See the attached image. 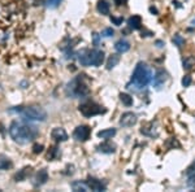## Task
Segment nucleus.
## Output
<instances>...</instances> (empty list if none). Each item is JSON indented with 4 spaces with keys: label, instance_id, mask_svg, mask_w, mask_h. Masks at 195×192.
Instances as JSON below:
<instances>
[{
    "label": "nucleus",
    "instance_id": "5701e85b",
    "mask_svg": "<svg viewBox=\"0 0 195 192\" xmlns=\"http://www.w3.org/2000/svg\"><path fill=\"white\" fill-rule=\"evenodd\" d=\"M187 175L189 177H187V182H186V184H187L189 188L195 190V171L187 174Z\"/></svg>",
    "mask_w": 195,
    "mask_h": 192
},
{
    "label": "nucleus",
    "instance_id": "2f4dec72",
    "mask_svg": "<svg viewBox=\"0 0 195 192\" xmlns=\"http://www.w3.org/2000/svg\"><path fill=\"white\" fill-rule=\"evenodd\" d=\"M126 2H128V0H115V4H116V5H124Z\"/></svg>",
    "mask_w": 195,
    "mask_h": 192
},
{
    "label": "nucleus",
    "instance_id": "c756f323",
    "mask_svg": "<svg viewBox=\"0 0 195 192\" xmlns=\"http://www.w3.org/2000/svg\"><path fill=\"white\" fill-rule=\"evenodd\" d=\"M33 152L34 153H41V152H43V146L42 144H34L33 146Z\"/></svg>",
    "mask_w": 195,
    "mask_h": 192
},
{
    "label": "nucleus",
    "instance_id": "f257e3e1",
    "mask_svg": "<svg viewBox=\"0 0 195 192\" xmlns=\"http://www.w3.org/2000/svg\"><path fill=\"white\" fill-rule=\"evenodd\" d=\"M11 138L18 144H28L38 136V130L35 126L25 123V122L15 121L9 126Z\"/></svg>",
    "mask_w": 195,
    "mask_h": 192
},
{
    "label": "nucleus",
    "instance_id": "1a4fd4ad",
    "mask_svg": "<svg viewBox=\"0 0 195 192\" xmlns=\"http://www.w3.org/2000/svg\"><path fill=\"white\" fill-rule=\"evenodd\" d=\"M167 79H168L167 73L164 70H158V72H156V74H155V77H152V83L155 86V88L160 90L164 85H165Z\"/></svg>",
    "mask_w": 195,
    "mask_h": 192
},
{
    "label": "nucleus",
    "instance_id": "a211bd4d",
    "mask_svg": "<svg viewBox=\"0 0 195 192\" xmlns=\"http://www.w3.org/2000/svg\"><path fill=\"white\" fill-rule=\"evenodd\" d=\"M72 188L73 191H83V192H87L90 188L87 186L86 182H81V181H76L72 183Z\"/></svg>",
    "mask_w": 195,
    "mask_h": 192
},
{
    "label": "nucleus",
    "instance_id": "c85d7f7f",
    "mask_svg": "<svg viewBox=\"0 0 195 192\" xmlns=\"http://www.w3.org/2000/svg\"><path fill=\"white\" fill-rule=\"evenodd\" d=\"M191 77L190 75H185L184 78H182V86L184 87H189L190 85H191Z\"/></svg>",
    "mask_w": 195,
    "mask_h": 192
},
{
    "label": "nucleus",
    "instance_id": "dca6fc26",
    "mask_svg": "<svg viewBox=\"0 0 195 192\" xmlns=\"http://www.w3.org/2000/svg\"><path fill=\"white\" fill-rule=\"evenodd\" d=\"M115 149H116V147L113 146V144H111V143H102V144H99L98 146V151L102 152V153H107V155L113 153Z\"/></svg>",
    "mask_w": 195,
    "mask_h": 192
},
{
    "label": "nucleus",
    "instance_id": "423d86ee",
    "mask_svg": "<svg viewBox=\"0 0 195 192\" xmlns=\"http://www.w3.org/2000/svg\"><path fill=\"white\" fill-rule=\"evenodd\" d=\"M78 109H80V112L85 117H94V116H98V114H100V113L106 112V109H103L100 105H98V104L94 101H86L83 104H81Z\"/></svg>",
    "mask_w": 195,
    "mask_h": 192
},
{
    "label": "nucleus",
    "instance_id": "2eb2a0df",
    "mask_svg": "<svg viewBox=\"0 0 195 192\" xmlns=\"http://www.w3.org/2000/svg\"><path fill=\"white\" fill-rule=\"evenodd\" d=\"M31 170H33V169L29 168V166H26V168H24L22 170H20V171L15 175V181H16V182H22V181H25L26 178H28L30 174H31Z\"/></svg>",
    "mask_w": 195,
    "mask_h": 192
},
{
    "label": "nucleus",
    "instance_id": "39448f33",
    "mask_svg": "<svg viewBox=\"0 0 195 192\" xmlns=\"http://www.w3.org/2000/svg\"><path fill=\"white\" fill-rule=\"evenodd\" d=\"M65 94H67L69 98L73 99H78V98H83V96H87L90 94V90L87 85L85 83L83 78L82 77H77L74 78L72 82H69L65 87Z\"/></svg>",
    "mask_w": 195,
    "mask_h": 192
},
{
    "label": "nucleus",
    "instance_id": "412c9836",
    "mask_svg": "<svg viewBox=\"0 0 195 192\" xmlns=\"http://www.w3.org/2000/svg\"><path fill=\"white\" fill-rule=\"evenodd\" d=\"M12 168V161L5 156H0V170H7Z\"/></svg>",
    "mask_w": 195,
    "mask_h": 192
},
{
    "label": "nucleus",
    "instance_id": "cd10ccee",
    "mask_svg": "<svg viewBox=\"0 0 195 192\" xmlns=\"http://www.w3.org/2000/svg\"><path fill=\"white\" fill-rule=\"evenodd\" d=\"M111 21H112V22H113L115 25L121 26V25H122V22H124V18H122V17H115V16H112V17H111Z\"/></svg>",
    "mask_w": 195,
    "mask_h": 192
},
{
    "label": "nucleus",
    "instance_id": "0eeeda50",
    "mask_svg": "<svg viewBox=\"0 0 195 192\" xmlns=\"http://www.w3.org/2000/svg\"><path fill=\"white\" fill-rule=\"evenodd\" d=\"M90 134H91V129L89 127V126L81 125L74 130L73 136H74V139L78 140V142H85V140H87V139L90 138Z\"/></svg>",
    "mask_w": 195,
    "mask_h": 192
},
{
    "label": "nucleus",
    "instance_id": "f704fd0d",
    "mask_svg": "<svg viewBox=\"0 0 195 192\" xmlns=\"http://www.w3.org/2000/svg\"><path fill=\"white\" fill-rule=\"evenodd\" d=\"M173 5H176V7H178V8H180V7H181V4H180L178 2H173Z\"/></svg>",
    "mask_w": 195,
    "mask_h": 192
},
{
    "label": "nucleus",
    "instance_id": "72a5a7b5",
    "mask_svg": "<svg viewBox=\"0 0 195 192\" xmlns=\"http://www.w3.org/2000/svg\"><path fill=\"white\" fill-rule=\"evenodd\" d=\"M156 46H158L159 48H161L164 46V42L163 40H156Z\"/></svg>",
    "mask_w": 195,
    "mask_h": 192
},
{
    "label": "nucleus",
    "instance_id": "c9c22d12",
    "mask_svg": "<svg viewBox=\"0 0 195 192\" xmlns=\"http://www.w3.org/2000/svg\"><path fill=\"white\" fill-rule=\"evenodd\" d=\"M193 24H195V20H194V21H193Z\"/></svg>",
    "mask_w": 195,
    "mask_h": 192
},
{
    "label": "nucleus",
    "instance_id": "393cba45",
    "mask_svg": "<svg viewBox=\"0 0 195 192\" xmlns=\"http://www.w3.org/2000/svg\"><path fill=\"white\" fill-rule=\"evenodd\" d=\"M61 2L63 0H47V7L54 9V8H57L61 4Z\"/></svg>",
    "mask_w": 195,
    "mask_h": 192
},
{
    "label": "nucleus",
    "instance_id": "f8f14e48",
    "mask_svg": "<svg viewBox=\"0 0 195 192\" xmlns=\"http://www.w3.org/2000/svg\"><path fill=\"white\" fill-rule=\"evenodd\" d=\"M52 139H55L56 142H65L68 140V134L63 127H56L52 130Z\"/></svg>",
    "mask_w": 195,
    "mask_h": 192
},
{
    "label": "nucleus",
    "instance_id": "9d476101",
    "mask_svg": "<svg viewBox=\"0 0 195 192\" xmlns=\"http://www.w3.org/2000/svg\"><path fill=\"white\" fill-rule=\"evenodd\" d=\"M47 181H48V173H47L46 169H42L35 174L34 177V186L35 187H41L43 184H46Z\"/></svg>",
    "mask_w": 195,
    "mask_h": 192
},
{
    "label": "nucleus",
    "instance_id": "473e14b6",
    "mask_svg": "<svg viewBox=\"0 0 195 192\" xmlns=\"http://www.w3.org/2000/svg\"><path fill=\"white\" fill-rule=\"evenodd\" d=\"M150 12L154 13V14H158V9H156L155 7H150Z\"/></svg>",
    "mask_w": 195,
    "mask_h": 192
},
{
    "label": "nucleus",
    "instance_id": "f3484780",
    "mask_svg": "<svg viewBox=\"0 0 195 192\" xmlns=\"http://www.w3.org/2000/svg\"><path fill=\"white\" fill-rule=\"evenodd\" d=\"M96 9L102 14H108L109 13V4H108L107 0H99L96 4Z\"/></svg>",
    "mask_w": 195,
    "mask_h": 192
},
{
    "label": "nucleus",
    "instance_id": "4be33fe9",
    "mask_svg": "<svg viewBox=\"0 0 195 192\" xmlns=\"http://www.w3.org/2000/svg\"><path fill=\"white\" fill-rule=\"evenodd\" d=\"M120 100L124 105L126 107H132L133 105V98L128 94H120Z\"/></svg>",
    "mask_w": 195,
    "mask_h": 192
},
{
    "label": "nucleus",
    "instance_id": "20e7f679",
    "mask_svg": "<svg viewBox=\"0 0 195 192\" xmlns=\"http://www.w3.org/2000/svg\"><path fill=\"white\" fill-rule=\"evenodd\" d=\"M9 112H18L24 118L29 121H39L43 122L47 120V112L38 105L30 107H16V109H9Z\"/></svg>",
    "mask_w": 195,
    "mask_h": 192
},
{
    "label": "nucleus",
    "instance_id": "bb28decb",
    "mask_svg": "<svg viewBox=\"0 0 195 192\" xmlns=\"http://www.w3.org/2000/svg\"><path fill=\"white\" fill-rule=\"evenodd\" d=\"M113 34H115V31H113V29H111V27H107L102 31V35L104 38H111V37H113Z\"/></svg>",
    "mask_w": 195,
    "mask_h": 192
},
{
    "label": "nucleus",
    "instance_id": "f03ea898",
    "mask_svg": "<svg viewBox=\"0 0 195 192\" xmlns=\"http://www.w3.org/2000/svg\"><path fill=\"white\" fill-rule=\"evenodd\" d=\"M152 81V73H151L150 68L147 66V64L145 62H138L135 69L133 72V75H132V79L130 82L126 85L128 88L130 90H142L145 88L146 86H148Z\"/></svg>",
    "mask_w": 195,
    "mask_h": 192
},
{
    "label": "nucleus",
    "instance_id": "7c9ffc66",
    "mask_svg": "<svg viewBox=\"0 0 195 192\" xmlns=\"http://www.w3.org/2000/svg\"><path fill=\"white\" fill-rule=\"evenodd\" d=\"M194 171H195V160L193 161V164L187 168V170H186V174H190V173H194Z\"/></svg>",
    "mask_w": 195,
    "mask_h": 192
},
{
    "label": "nucleus",
    "instance_id": "a878e982",
    "mask_svg": "<svg viewBox=\"0 0 195 192\" xmlns=\"http://www.w3.org/2000/svg\"><path fill=\"white\" fill-rule=\"evenodd\" d=\"M194 59L193 57H189V59H186L184 61V69H186V70H189V69H191V66L194 65Z\"/></svg>",
    "mask_w": 195,
    "mask_h": 192
},
{
    "label": "nucleus",
    "instance_id": "b1692460",
    "mask_svg": "<svg viewBox=\"0 0 195 192\" xmlns=\"http://www.w3.org/2000/svg\"><path fill=\"white\" fill-rule=\"evenodd\" d=\"M172 40H173V43H174V46H177V47H182L185 44V39L182 38L180 34H176V35L173 37Z\"/></svg>",
    "mask_w": 195,
    "mask_h": 192
},
{
    "label": "nucleus",
    "instance_id": "6e6552de",
    "mask_svg": "<svg viewBox=\"0 0 195 192\" xmlns=\"http://www.w3.org/2000/svg\"><path fill=\"white\" fill-rule=\"evenodd\" d=\"M137 116L134 114V113L132 112H126V113H124L122 116H121V118H120V125L122 126V127H130V126H134L137 123Z\"/></svg>",
    "mask_w": 195,
    "mask_h": 192
},
{
    "label": "nucleus",
    "instance_id": "9b49d317",
    "mask_svg": "<svg viewBox=\"0 0 195 192\" xmlns=\"http://www.w3.org/2000/svg\"><path fill=\"white\" fill-rule=\"evenodd\" d=\"M86 183H87V186H89V188L91 191H95V192H99V191H106V184L102 182V181H99V179H95V178H89L87 181H86Z\"/></svg>",
    "mask_w": 195,
    "mask_h": 192
},
{
    "label": "nucleus",
    "instance_id": "aec40b11",
    "mask_svg": "<svg viewBox=\"0 0 195 192\" xmlns=\"http://www.w3.org/2000/svg\"><path fill=\"white\" fill-rule=\"evenodd\" d=\"M119 62H120V56L119 55H111L109 59H108V61H107V69L111 70V69H113Z\"/></svg>",
    "mask_w": 195,
    "mask_h": 192
},
{
    "label": "nucleus",
    "instance_id": "ddd939ff",
    "mask_svg": "<svg viewBox=\"0 0 195 192\" xmlns=\"http://www.w3.org/2000/svg\"><path fill=\"white\" fill-rule=\"evenodd\" d=\"M128 26L132 30H139L141 26H142V18L141 16H132L128 20Z\"/></svg>",
    "mask_w": 195,
    "mask_h": 192
},
{
    "label": "nucleus",
    "instance_id": "7ed1b4c3",
    "mask_svg": "<svg viewBox=\"0 0 195 192\" xmlns=\"http://www.w3.org/2000/svg\"><path fill=\"white\" fill-rule=\"evenodd\" d=\"M78 61L83 66H100L104 61V52L100 50H83L78 52Z\"/></svg>",
    "mask_w": 195,
    "mask_h": 192
},
{
    "label": "nucleus",
    "instance_id": "6ab92c4d",
    "mask_svg": "<svg viewBox=\"0 0 195 192\" xmlns=\"http://www.w3.org/2000/svg\"><path fill=\"white\" fill-rule=\"evenodd\" d=\"M116 135V129H106L98 133V136L102 139H112Z\"/></svg>",
    "mask_w": 195,
    "mask_h": 192
},
{
    "label": "nucleus",
    "instance_id": "4468645a",
    "mask_svg": "<svg viewBox=\"0 0 195 192\" xmlns=\"http://www.w3.org/2000/svg\"><path fill=\"white\" fill-rule=\"evenodd\" d=\"M115 50L119 52V53H125V52H128L130 50V43L128 40H124V39H121V40L116 42Z\"/></svg>",
    "mask_w": 195,
    "mask_h": 192
}]
</instances>
